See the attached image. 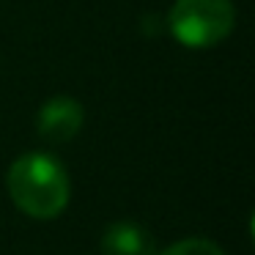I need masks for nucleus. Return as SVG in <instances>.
Masks as SVG:
<instances>
[{
	"label": "nucleus",
	"mask_w": 255,
	"mask_h": 255,
	"mask_svg": "<svg viewBox=\"0 0 255 255\" xmlns=\"http://www.w3.org/2000/svg\"><path fill=\"white\" fill-rule=\"evenodd\" d=\"M6 187L14 206L33 220H52L69 203V176L50 154H25L8 167Z\"/></svg>",
	"instance_id": "obj_1"
},
{
	"label": "nucleus",
	"mask_w": 255,
	"mask_h": 255,
	"mask_svg": "<svg viewBox=\"0 0 255 255\" xmlns=\"http://www.w3.org/2000/svg\"><path fill=\"white\" fill-rule=\"evenodd\" d=\"M236 11L231 0H176L170 11V30L184 47L206 50L233 30Z\"/></svg>",
	"instance_id": "obj_2"
},
{
	"label": "nucleus",
	"mask_w": 255,
	"mask_h": 255,
	"mask_svg": "<svg viewBox=\"0 0 255 255\" xmlns=\"http://www.w3.org/2000/svg\"><path fill=\"white\" fill-rule=\"evenodd\" d=\"M102 255H156L154 239L134 222H116L102 236Z\"/></svg>",
	"instance_id": "obj_4"
},
{
	"label": "nucleus",
	"mask_w": 255,
	"mask_h": 255,
	"mask_svg": "<svg viewBox=\"0 0 255 255\" xmlns=\"http://www.w3.org/2000/svg\"><path fill=\"white\" fill-rule=\"evenodd\" d=\"M159 255H225V253L209 239H184V242L167 247Z\"/></svg>",
	"instance_id": "obj_5"
},
{
	"label": "nucleus",
	"mask_w": 255,
	"mask_h": 255,
	"mask_svg": "<svg viewBox=\"0 0 255 255\" xmlns=\"http://www.w3.org/2000/svg\"><path fill=\"white\" fill-rule=\"evenodd\" d=\"M36 127L47 143H69L83 127V107L72 96H52L39 110Z\"/></svg>",
	"instance_id": "obj_3"
}]
</instances>
